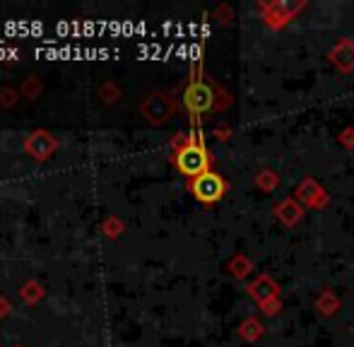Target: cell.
Masks as SVG:
<instances>
[{
  "mask_svg": "<svg viewBox=\"0 0 354 347\" xmlns=\"http://www.w3.org/2000/svg\"><path fill=\"white\" fill-rule=\"evenodd\" d=\"M176 167L181 174H186V176L191 178H198L201 174L210 171L207 167H210V155H207V150L203 145H198V142H188V145H183L181 150L176 152Z\"/></svg>",
  "mask_w": 354,
  "mask_h": 347,
  "instance_id": "cell-1",
  "label": "cell"
},
{
  "mask_svg": "<svg viewBox=\"0 0 354 347\" xmlns=\"http://www.w3.org/2000/svg\"><path fill=\"white\" fill-rule=\"evenodd\" d=\"M191 193L201 203L212 205V203L222 200V196L227 193V183H224V178L219 176V174L205 171V174H201V176L191 181Z\"/></svg>",
  "mask_w": 354,
  "mask_h": 347,
  "instance_id": "cell-2",
  "label": "cell"
},
{
  "mask_svg": "<svg viewBox=\"0 0 354 347\" xmlns=\"http://www.w3.org/2000/svg\"><path fill=\"white\" fill-rule=\"evenodd\" d=\"M24 150H27V155H32L34 160L44 162L53 155V150H56V140H53V135H48L46 131H37L24 140Z\"/></svg>",
  "mask_w": 354,
  "mask_h": 347,
  "instance_id": "cell-3",
  "label": "cell"
},
{
  "mask_svg": "<svg viewBox=\"0 0 354 347\" xmlns=\"http://www.w3.org/2000/svg\"><path fill=\"white\" fill-rule=\"evenodd\" d=\"M186 106L191 109L193 113H203L212 106V89L203 82H193L191 87L186 89Z\"/></svg>",
  "mask_w": 354,
  "mask_h": 347,
  "instance_id": "cell-4",
  "label": "cell"
},
{
  "mask_svg": "<svg viewBox=\"0 0 354 347\" xmlns=\"http://www.w3.org/2000/svg\"><path fill=\"white\" fill-rule=\"evenodd\" d=\"M142 113L152 123H164L169 118V113H171V104H169V99L162 97V94H152V97L142 104Z\"/></svg>",
  "mask_w": 354,
  "mask_h": 347,
  "instance_id": "cell-5",
  "label": "cell"
},
{
  "mask_svg": "<svg viewBox=\"0 0 354 347\" xmlns=\"http://www.w3.org/2000/svg\"><path fill=\"white\" fill-rule=\"evenodd\" d=\"M277 292H280V290H277V285L268 275H261L256 282H251V285H248V294H251L258 304H268L270 299H275Z\"/></svg>",
  "mask_w": 354,
  "mask_h": 347,
  "instance_id": "cell-6",
  "label": "cell"
}]
</instances>
